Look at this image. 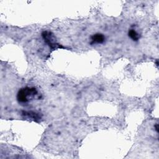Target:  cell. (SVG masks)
<instances>
[{
	"label": "cell",
	"instance_id": "cell-1",
	"mask_svg": "<svg viewBox=\"0 0 159 159\" xmlns=\"http://www.w3.org/2000/svg\"><path fill=\"white\" fill-rule=\"evenodd\" d=\"M37 93V90L36 88H23L19 90L17 94V100L20 103H26L35 97Z\"/></svg>",
	"mask_w": 159,
	"mask_h": 159
},
{
	"label": "cell",
	"instance_id": "cell-2",
	"mask_svg": "<svg viewBox=\"0 0 159 159\" xmlns=\"http://www.w3.org/2000/svg\"><path fill=\"white\" fill-rule=\"evenodd\" d=\"M44 41L48 44L52 49H56L59 47V44L55 41L53 34L49 31H44L42 34Z\"/></svg>",
	"mask_w": 159,
	"mask_h": 159
},
{
	"label": "cell",
	"instance_id": "cell-3",
	"mask_svg": "<svg viewBox=\"0 0 159 159\" xmlns=\"http://www.w3.org/2000/svg\"><path fill=\"white\" fill-rule=\"evenodd\" d=\"M105 40V37L102 34H95L92 37V41L93 43H97V44H102Z\"/></svg>",
	"mask_w": 159,
	"mask_h": 159
},
{
	"label": "cell",
	"instance_id": "cell-4",
	"mask_svg": "<svg viewBox=\"0 0 159 159\" xmlns=\"http://www.w3.org/2000/svg\"><path fill=\"white\" fill-rule=\"evenodd\" d=\"M128 35H129V36L130 37V38L131 39H132L133 41H137L139 39V38H140L139 34L137 33L134 29H130L129 31Z\"/></svg>",
	"mask_w": 159,
	"mask_h": 159
},
{
	"label": "cell",
	"instance_id": "cell-5",
	"mask_svg": "<svg viewBox=\"0 0 159 159\" xmlns=\"http://www.w3.org/2000/svg\"><path fill=\"white\" fill-rule=\"evenodd\" d=\"M23 115L25 116H28L30 119H32L33 120H36L41 119V118L39 116V115L33 112H23Z\"/></svg>",
	"mask_w": 159,
	"mask_h": 159
},
{
	"label": "cell",
	"instance_id": "cell-6",
	"mask_svg": "<svg viewBox=\"0 0 159 159\" xmlns=\"http://www.w3.org/2000/svg\"><path fill=\"white\" fill-rule=\"evenodd\" d=\"M156 131H158V124H157V125H156Z\"/></svg>",
	"mask_w": 159,
	"mask_h": 159
}]
</instances>
